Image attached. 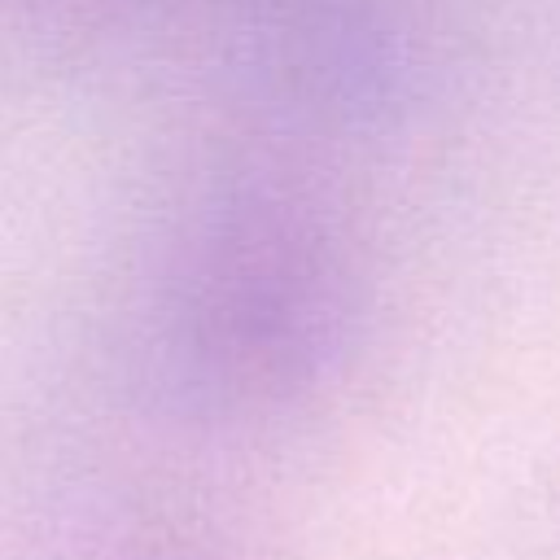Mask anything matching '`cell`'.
Segmentation results:
<instances>
[{"instance_id":"1","label":"cell","mask_w":560,"mask_h":560,"mask_svg":"<svg viewBox=\"0 0 560 560\" xmlns=\"http://www.w3.org/2000/svg\"><path fill=\"white\" fill-rule=\"evenodd\" d=\"M368 311V262L346 214L284 171H232L192 192L149 280L162 372L232 420L324 398L354 363Z\"/></svg>"},{"instance_id":"2","label":"cell","mask_w":560,"mask_h":560,"mask_svg":"<svg viewBox=\"0 0 560 560\" xmlns=\"http://www.w3.org/2000/svg\"><path fill=\"white\" fill-rule=\"evenodd\" d=\"M249 88L289 127L376 136L446 66V0H228Z\"/></svg>"}]
</instances>
